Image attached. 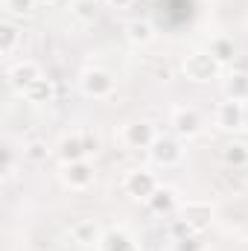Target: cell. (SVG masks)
Listing matches in <instances>:
<instances>
[{"label":"cell","mask_w":248,"mask_h":251,"mask_svg":"<svg viewBox=\"0 0 248 251\" xmlns=\"http://www.w3.org/2000/svg\"><path fill=\"white\" fill-rule=\"evenodd\" d=\"M219 67L222 64L216 62L207 50H196V53H190L184 62H181V73H184L190 82L204 85V82H213L219 76Z\"/></svg>","instance_id":"obj_1"},{"label":"cell","mask_w":248,"mask_h":251,"mask_svg":"<svg viewBox=\"0 0 248 251\" xmlns=\"http://www.w3.org/2000/svg\"><path fill=\"white\" fill-rule=\"evenodd\" d=\"M79 85H82V94H85V97H94V100H105V97H111L114 88H117L114 76H111L108 70H102V67H88V70L82 73Z\"/></svg>","instance_id":"obj_2"},{"label":"cell","mask_w":248,"mask_h":251,"mask_svg":"<svg viewBox=\"0 0 248 251\" xmlns=\"http://www.w3.org/2000/svg\"><path fill=\"white\" fill-rule=\"evenodd\" d=\"M158 187H161V184H158L155 173H149V170H128V173H125V178H123L125 196L140 199V201H146V199H149Z\"/></svg>","instance_id":"obj_3"},{"label":"cell","mask_w":248,"mask_h":251,"mask_svg":"<svg viewBox=\"0 0 248 251\" xmlns=\"http://www.w3.org/2000/svg\"><path fill=\"white\" fill-rule=\"evenodd\" d=\"M178 216L187 219V225L196 231V234H204V231H210V225H213V207H210V201H187L184 207L178 210Z\"/></svg>","instance_id":"obj_4"},{"label":"cell","mask_w":248,"mask_h":251,"mask_svg":"<svg viewBox=\"0 0 248 251\" xmlns=\"http://www.w3.org/2000/svg\"><path fill=\"white\" fill-rule=\"evenodd\" d=\"M149 158L158 167H175V164H181L184 149L175 137H155V143L149 146Z\"/></svg>","instance_id":"obj_5"},{"label":"cell","mask_w":248,"mask_h":251,"mask_svg":"<svg viewBox=\"0 0 248 251\" xmlns=\"http://www.w3.org/2000/svg\"><path fill=\"white\" fill-rule=\"evenodd\" d=\"M44 73H41V67L35 62H18L9 67V73H6V82H9V88L15 91V94H21L24 97V91L32 85V82H38Z\"/></svg>","instance_id":"obj_6"},{"label":"cell","mask_w":248,"mask_h":251,"mask_svg":"<svg viewBox=\"0 0 248 251\" xmlns=\"http://www.w3.org/2000/svg\"><path fill=\"white\" fill-rule=\"evenodd\" d=\"M102 228H99V222L97 219H91V216H79L73 225H70V240L76 243V246H82V249H91V246H99V240H102Z\"/></svg>","instance_id":"obj_7"},{"label":"cell","mask_w":248,"mask_h":251,"mask_svg":"<svg viewBox=\"0 0 248 251\" xmlns=\"http://www.w3.org/2000/svg\"><path fill=\"white\" fill-rule=\"evenodd\" d=\"M62 184L70 190H88L94 184V164H88V161L62 164Z\"/></svg>","instance_id":"obj_8"},{"label":"cell","mask_w":248,"mask_h":251,"mask_svg":"<svg viewBox=\"0 0 248 251\" xmlns=\"http://www.w3.org/2000/svg\"><path fill=\"white\" fill-rule=\"evenodd\" d=\"M216 126L225 131H240L246 128V105L237 100H225L216 105Z\"/></svg>","instance_id":"obj_9"},{"label":"cell","mask_w":248,"mask_h":251,"mask_svg":"<svg viewBox=\"0 0 248 251\" xmlns=\"http://www.w3.org/2000/svg\"><path fill=\"white\" fill-rule=\"evenodd\" d=\"M155 126L146 123V120H131L123 126V143L131 149H149L155 143Z\"/></svg>","instance_id":"obj_10"},{"label":"cell","mask_w":248,"mask_h":251,"mask_svg":"<svg viewBox=\"0 0 248 251\" xmlns=\"http://www.w3.org/2000/svg\"><path fill=\"white\" fill-rule=\"evenodd\" d=\"M173 128L178 137H196L201 131V114L190 105H181L173 111Z\"/></svg>","instance_id":"obj_11"},{"label":"cell","mask_w":248,"mask_h":251,"mask_svg":"<svg viewBox=\"0 0 248 251\" xmlns=\"http://www.w3.org/2000/svg\"><path fill=\"white\" fill-rule=\"evenodd\" d=\"M56 155L62 158V164H73V161H88V146H85V137L82 131L76 134H64L56 146Z\"/></svg>","instance_id":"obj_12"},{"label":"cell","mask_w":248,"mask_h":251,"mask_svg":"<svg viewBox=\"0 0 248 251\" xmlns=\"http://www.w3.org/2000/svg\"><path fill=\"white\" fill-rule=\"evenodd\" d=\"M146 204H149V210H152L155 216H173L175 207H178V201H175V190L173 187H158L149 199H146Z\"/></svg>","instance_id":"obj_13"},{"label":"cell","mask_w":248,"mask_h":251,"mask_svg":"<svg viewBox=\"0 0 248 251\" xmlns=\"http://www.w3.org/2000/svg\"><path fill=\"white\" fill-rule=\"evenodd\" d=\"M97 251H137V243H134L131 234H125V231H120V228H111V231L102 234Z\"/></svg>","instance_id":"obj_14"},{"label":"cell","mask_w":248,"mask_h":251,"mask_svg":"<svg viewBox=\"0 0 248 251\" xmlns=\"http://www.w3.org/2000/svg\"><path fill=\"white\" fill-rule=\"evenodd\" d=\"M24 100L32 102V105H47V102L56 100V85H53L47 76H41L38 82H32V85L24 91Z\"/></svg>","instance_id":"obj_15"},{"label":"cell","mask_w":248,"mask_h":251,"mask_svg":"<svg viewBox=\"0 0 248 251\" xmlns=\"http://www.w3.org/2000/svg\"><path fill=\"white\" fill-rule=\"evenodd\" d=\"M125 38H128L134 47H146V44H152V38H155V26H152L149 21L134 18V21L125 24Z\"/></svg>","instance_id":"obj_16"},{"label":"cell","mask_w":248,"mask_h":251,"mask_svg":"<svg viewBox=\"0 0 248 251\" xmlns=\"http://www.w3.org/2000/svg\"><path fill=\"white\" fill-rule=\"evenodd\" d=\"M222 161H225V167L246 170V167H248V143H246V140L225 143V146H222Z\"/></svg>","instance_id":"obj_17"},{"label":"cell","mask_w":248,"mask_h":251,"mask_svg":"<svg viewBox=\"0 0 248 251\" xmlns=\"http://www.w3.org/2000/svg\"><path fill=\"white\" fill-rule=\"evenodd\" d=\"M225 97L237 100V102H246L248 100V73L237 70V73L225 76Z\"/></svg>","instance_id":"obj_18"},{"label":"cell","mask_w":248,"mask_h":251,"mask_svg":"<svg viewBox=\"0 0 248 251\" xmlns=\"http://www.w3.org/2000/svg\"><path fill=\"white\" fill-rule=\"evenodd\" d=\"M207 53H210L219 64H231L234 62V56H237V47H234V41H231L228 35H216V38L210 41Z\"/></svg>","instance_id":"obj_19"},{"label":"cell","mask_w":248,"mask_h":251,"mask_svg":"<svg viewBox=\"0 0 248 251\" xmlns=\"http://www.w3.org/2000/svg\"><path fill=\"white\" fill-rule=\"evenodd\" d=\"M18 44H21V29H18V24H15L12 18H6V21L0 24V53L9 56Z\"/></svg>","instance_id":"obj_20"},{"label":"cell","mask_w":248,"mask_h":251,"mask_svg":"<svg viewBox=\"0 0 248 251\" xmlns=\"http://www.w3.org/2000/svg\"><path fill=\"white\" fill-rule=\"evenodd\" d=\"M70 12H73V18L82 21V24H94V21L99 18L97 0H73V3H70Z\"/></svg>","instance_id":"obj_21"},{"label":"cell","mask_w":248,"mask_h":251,"mask_svg":"<svg viewBox=\"0 0 248 251\" xmlns=\"http://www.w3.org/2000/svg\"><path fill=\"white\" fill-rule=\"evenodd\" d=\"M24 158H26L29 164H47V158H50L47 140H29V143L24 146Z\"/></svg>","instance_id":"obj_22"},{"label":"cell","mask_w":248,"mask_h":251,"mask_svg":"<svg viewBox=\"0 0 248 251\" xmlns=\"http://www.w3.org/2000/svg\"><path fill=\"white\" fill-rule=\"evenodd\" d=\"M35 0H3V12L9 18H29L35 12Z\"/></svg>","instance_id":"obj_23"},{"label":"cell","mask_w":248,"mask_h":251,"mask_svg":"<svg viewBox=\"0 0 248 251\" xmlns=\"http://www.w3.org/2000/svg\"><path fill=\"white\" fill-rule=\"evenodd\" d=\"M167 231H170V240H173V243H178V240H184V237H190V234H196V231H193V228L187 225V219H181V216L170 219Z\"/></svg>","instance_id":"obj_24"},{"label":"cell","mask_w":248,"mask_h":251,"mask_svg":"<svg viewBox=\"0 0 248 251\" xmlns=\"http://www.w3.org/2000/svg\"><path fill=\"white\" fill-rule=\"evenodd\" d=\"M173 249H175V251H204L201 234H190V237H184V240L173 243Z\"/></svg>","instance_id":"obj_25"},{"label":"cell","mask_w":248,"mask_h":251,"mask_svg":"<svg viewBox=\"0 0 248 251\" xmlns=\"http://www.w3.org/2000/svg\"><path fill=\"white\" fill-rule=\"evenodd\" d=\"M82 137H85V146H88V155H97V152H99V137H97L94 131H82Z\"/></svg>","instance_id":"obj_26"},{"label":"cell","mask_w":248,"mask_h":251,"mask_svg":"<svg viewBox=\"0 0 248 251\" xmlns=\"http://www.w3.org/2000/svg\"><path fill=\"white\" fill-rule=\"evenodd\" d=\"M105 3H108L111 9H128V6H131L134 0H105Z\"/></svg>","instance_id":"obj_27"},{"label":"cell","mask_w":248,"mask_h":251,"mask_svg":"<svg viewBox=\"0 0 248 251\" xmlns=\"http://www.w3.org/2000/svg\"><path fill=\"white\" fill-rule=\"evenodd\" d=\"M38 6H56V3H62V0H35Z\"/></svg>","instance_id":"obj_28"},{"label":"cell","mask_w":248,"mask_h":251,"mask_svg":"<svg viewBox=\"0 0 248 251\" xmlns=\"http://www.w3.org/2000/svg\"><path fill=\"white\" fill-rule=\"evenodd\" d=\"M246 128H248V105H246Z\"/></svg>","instance_id":"obj_29"}]
</instances>
